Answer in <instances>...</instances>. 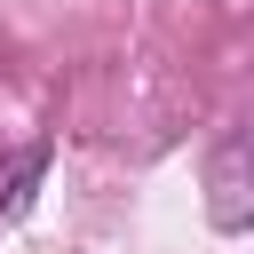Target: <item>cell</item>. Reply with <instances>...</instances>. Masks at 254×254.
Here are the masks:
<instances>
[{
  "label": "cell",
  "mask_w": 254,
  "mask_h": 254,
  "mask_svg": "<svg viewBox=\"0 0 254 254\" xmlns=\"http://www.w3.org/2000/svg\"><path fill=\"white\" fill-rule=\"evenodd\" d=\"M206 214L222 222V230H246V214H254V198H246V135L230 127L222 143H214V159H206Z\"/></svg>",
  "instance_id": "1"
}]
</instances>
